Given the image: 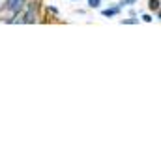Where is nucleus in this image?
Masks as SVG:
<instances>
[{
    "label": "nucleus",
    "instance_id": "0eeeda50",
    "mask_svg": "<svg viewBox=\"0 0 161 161\" xmlns=\"http://www.w3.org/2000/svg\"><path fill=\"white\" fill-rule=\"evenodd\" d=\"M139 23V19H135V17H131V19H122V25H137Z\"/></svg>",
    "mask_w": 161,
    "mask_h": 161
},
{
    "label": "nucleus",
    "instance_id": "20e7f679",
    "mask_svg": "<svg viewBox=\"0 0 161 161\" xmlns=\"http://www.w3.org/2000/svg\"><path fill=\"white\" fill-rule=\"evenodd\" d=\"M86 6H88V9H99L101 0H86Z\"/></svg>",
    "mask_w": 161,
    "mask_h": 161
},
{
    "label": "nucleus",
    "instance_id": "6e6552de",
    "mask_svg": "<svg viewBox=\"0 0 161 161\" xmlns=\"http://www.w3.org/2000/svg\"><path fill=\"white\" fill-rule=\"evenodd\" d=\"M141 19H142L144 23H152V21H154V17H152V15H148V13H144V15H142Z\"/></svg>",
    "mask_w": 161,
    "mask_h": 161
},
{
    "label": "nucleus",
    "instance_id": "f03ea898",
    "mask_svg": "<svg viewBox=\"0 0 161 161\" xmlns=\"http://www.w3.org/2000/svg\"><path fill=\"white\" fill-rule=\"evenodd\" d=\"M34 21H36V6H34V2H30L28 11L23 15V23H34Z\"/></svg>",
    "mask_w": 161,
    "mask_h": 161
},
{
    "label": "nucleus",
    "instance_id": "39448f33",
    "mask_svg": "<svg viewBox=\"0 0 161 161\" xmlns=\"http://www.w3.org/2000/svg\"><path fill=\"white\" fill-rule=\"evenodd\" d=\"M137 2H139V0H120L118 6H120V8H133Z\"/></svg>",
    "mask_w": 161,
    "mask_h": 161
},
{
    "label": "nucleus",
    "instance_id": "9d476101",
    "mask_svg": "<svg viewBox=\"0 0 161 161\" xmlns=\"http://www.w3.org/2000/svg\"><path fill=\"white\" fill-rule=\"evenodd\" d=\"M73 2H79V0H73Z\"/></svg>",
    "mask_w": 161,
    "mask_h": 161
},
{
    "label": "nucleus",
    "instance_id": "423d86ee",
    "mask_svg": "<svg viewBox=\"0 0 161 161\" xmlns=\"http://www.w3.org/2000/svg\"><path fill=\"white\" fill-rule=\"evenodd\" d=\"M148 9L158 11L159 9V0H148Z\"/></svg>",
    "mask_w": 161,
    "mask_h": 161
},
{
    "label": "nucleus",
    "instance_id": "f257e3e1",
    "mask_svg": "<svg viewBox=\"0 0 161 161\" xmlns=\"http://www.w3.org/2000/svg\"><path fill=\"white\" fill-rule=\"evenodd\" d=\"M25 2L26 0H8V9L11 13H19L23 8H25Z\"/></svg>",
    "mask_w": 161,
    "mask_h": 161
},
{
    "label": "nucleus",
    "instance_id": "1a4fd4ad",
    "mask_svg": "<svg viewBox=\"0 0 161 161\" xmlns=\"http://www.w3.org/2000/svg\"><path fill=\"white\" fill-rule=\"evenodd\" d=\"M47 9H49V11H51V13H54V15H56V13H58V9H56V8H54V6H49V8H47Z\"/></svg>",
    "mask_w": 161,
    "mask_h": 161
},
{
    "label": "nucleus",
    "instance_id": "7ed1b4c3",
    "mask_svg": "<svg viewBox=\"0 0 161 161\" xmlns=\"http://www.w3.org/2000/svg\"><path fill=\"white\" fill-rule=\"evenodd\" d=\"M120 11H122L120 6H111V8H105V9H101V15L111 19V17H116V15H120Z\"/></svg>",
    "mask_w": 161,
    "mask_h": 161
}]
</instances>
